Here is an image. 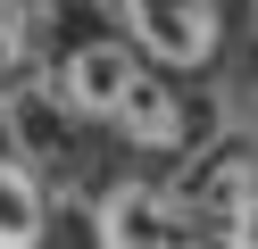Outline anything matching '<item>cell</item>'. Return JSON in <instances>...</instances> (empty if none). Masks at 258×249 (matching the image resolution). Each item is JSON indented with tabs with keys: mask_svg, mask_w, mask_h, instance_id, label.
<instances>
[{
	"mask_svg": "<svg viewBox=\"0 0 258 249\" xmlns=\"http://www.w3.org/2000/svg\"><path fill=\"white\" fill-rule=\"evenodd\" d=\"M175 208H183V224H208L217 241H233V224L258 208V141L250 133H217V141L183 166Z\"/></svg>",
	"mask_w": 258,
	"mask_h": 249,
	"instance_id": "obj_1",
	"label": "cell"
},
{
	"mask_svg": "<svg viewBox=\"0 0 258 249\" xmlns=\"http://www.w3.org/2000/svg\"><path fill=\"white\" fill-rule=\"evenodd\" d=\"M158 66H208L225 42V0H117Z\"/></svg>",
	"mask_w": 258,
	"mask_h": 249,
	"instance_id": "obj_2",
	"label": "cell"
},
{
	"mask_svg": "<svg viewBox=\"0 0 258 249\" xmlns=\"http://www.w3.org/2000/svg\"><path fill=\"white\" fill-rule=\"evenodd\" d=\"M142 58H150L142 42H84V50H67V66H58V100H67L75 116H117L125 92L142 83Z\"/></svg>",
	"mask_w": 258,
	"mask_h": 249,
	"instance_id": "obj_3",
	"label": "cell"
},
{
	"mask_svg": "<svg viewBox=\"0 0 258 249\" xmlns=\"http://www.w3.org/2000/svg\"><path fill=\"white\" fill-rule=\"evenodd\" d=\"M175 224H183V208H175V191H158V183H117V191H100V208H92V232H100L108 249H158V241H175Z\"/></svg>",
	"mask_w": 258,
	"mask_h": 249,
	"instance_id": "obj_4",
	"label": "cell"
},
{
	"mask_svg": "<svg viewBox=\"0 0 258 249\" xmlns=\"http://www.w3.org/2000/svg\"><path fill=\"white\" fill-rule=\"evenodd\" d=\"M108 125H117L134 149H167V158H175V149H183V100L167 92V75H150V66H142V83L125 92V108L108 116Z\"/></svg>",
	"mask_w": 258,
	"mask_h": 249,
	"instance_id": "obj_5",
	"label": "cell"
},
{
	"mask_svg": "<svg viewBox=\"0 0 258 249\" xmlns=\"http://www.w3.org/2000/svg\"><path fill=\"white\" fill-rule=\"evenodd\" d=\"M42 241V183L17 158H0V249H34Z\"/></svg>",
	"mask_w": 258,
	"mask_h": 249,
	"instance_id": "obj_6",
	"label": "cell"
},
{
	"mask_svg": "<svg viewBox=\"0 0 258 249\" xmlns=\"http://www.w3.org/2000/svg\"><path fill=\"white\" fill-rule=\"evenodd\" d=\"M25 58H34V33H25V17H17V9H9V0H0V83L17 75V66H25Z\"/></svg>",
	"mask_w": 258,
	"mask_h": 249,
	"instance_id": "obj_7",
	"label": "cell"
},
{
	"mask_svg": "<svg viewBox=\"0 0 258 249\" xmlns=\"http://www.w3.org/2000/svg\"><path fill=\"white\" fill-rule=\"evenodd\" d=\"M250 33H258V0H250Z\"/></svg>",
	"mask_w": 258,
	"mask_h": 249,
	"instance_id": "obj_8",
	"label": "cell"
}]
</instances>
